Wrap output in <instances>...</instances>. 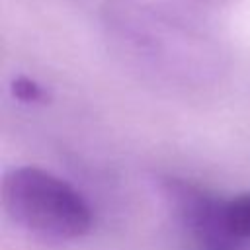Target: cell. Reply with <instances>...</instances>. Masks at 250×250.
Wrapping results in <instances>:
<instances>
[{
	"instance_id": "obj_1",
	"label": "cell",
	"mask_w": 250,
	"mask_h": 250,
	"mask_svg": "<svg viewBox=\"0 0 250 250\" xmlns=\"http://www.w3.org/2000/svg\"><path fill=\"white\" fill-rule=\"evenodd\" d=\"M107 33L150 66L182 80H205L219 68V53L207 37L137 0H105Z\"/></svg>"
},
{
	"instance_id": "obj_2",
	"label": "cell",
	"mask_w": 250,
	"mask_h": 250,
	"mask_svg": "<svg viewBox=\"0 0 250 250\" xmlns=\"http://www.w3.org/2000/svg\"><path fill=\"white\" fill-rule=\"evenodd\" d=\"M0 199L16 225L41 238L74 240L92 229V209L84 195L37 166L8 170L2 178Z\"/></svg>"
},
{
	"instance_id": "obj_3",
	"label": "cell",
	"mask_w": 250,
	"mask_h": 250,
	"mask_svg": "<svg viewBox=\"0 0 250 250\" xmlns=\"http://www.w3.org/2000/svg\"><path fill=\"white\" fill-rule=\"evenodd\" d=\"M160 191L197 250H240L227 234L223 197L180 178L160 180Z\"/></svg>"
},
{
	"instance_id": "obj_4",
	"label": "cell",
	"mask_w": 250,
	"mask_h": 250,
	"mask_svg": "<svg viewBox=\"0 0 250 250\" xmlns=\"http://www.w3.org/2000/svg\"><path fill=\"white\" fill-rule=\"evenodd\" d=\"M223 223L227 234L240 248L250 240V191L238 193L223 203Z\"/></svg>"
},
{
	"instance_id": "obj_5",
	"label": "cell",
	"mask_w": 250,
	"mask_h": 250,
	"mask_svg": "<svg viewBox=\"0 0 250 250\" xmlns=\"http://www.w3.org/2000/svg\"><path fill=\"white\" fill-rule=\"evenodd\" d=\"M10 92L16 100H20L23 104H35V102L47 100L45 88L27 76H16L10 84Z\"/></svg>"
},
{
	"instance_id": "obj_6",
	"label": "cell",
	"mask_w": 250,
	"mask_h": 250,
	"mask_svg": "<svg viewBox=\"0 0 250 250\" xmlns=\"http://www.w3.org/2000/svg\"><path fill=\"white\" fill-rule=\"evenodd\" d=\"M197 2H205V4H223L227 0H197Z\"/></svg>"
}]
</instances>
